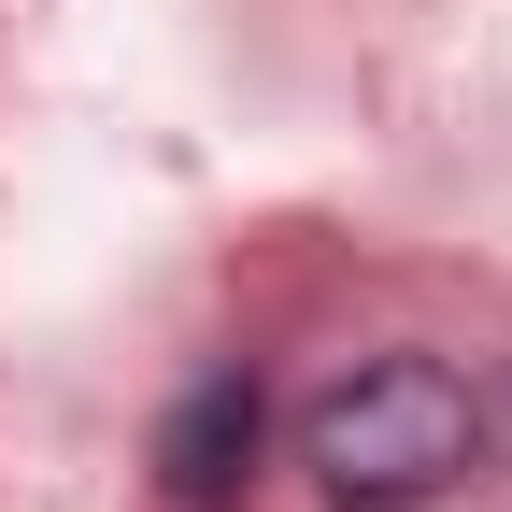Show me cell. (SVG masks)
Returning a JSON list of instances; mask_svg holds the SVG:
<instances>
[{
	"instance_id": "cell-1",
	"label": "cell",
	"mask_w": 512,
	"mask_h": 512,
	"mask_svg": "<svg viewBox=\"0 0 512 512\" xmlns=\"http://www.w3.org/2000/svg\"><path fill=\"white\" fill-rule=\"evenodd\" d=\"M470 441H484V413H470V384L441 370V356H370V370H342L328 399L299 413L313 484L356 498V512H413V498H441V484L470 470Z\"/></svg>"
},
{
	"instance_id": "cell-2",
	"label": "cell",
	"mask_w": 512,
	"mask_h": 512,
	"mask_svg": "<svg viewBox=\"0 0 512 512\" xmlns=\"http://www.w3.org/2000/svg\"><path fill=\"white\" fill-rule=\"evenodd\" d=\"M242 470H256V384L214 370L200 399H171V427H157V484H171L185 512H214V498H242Z\"/></svg>"
}]
</instances>
